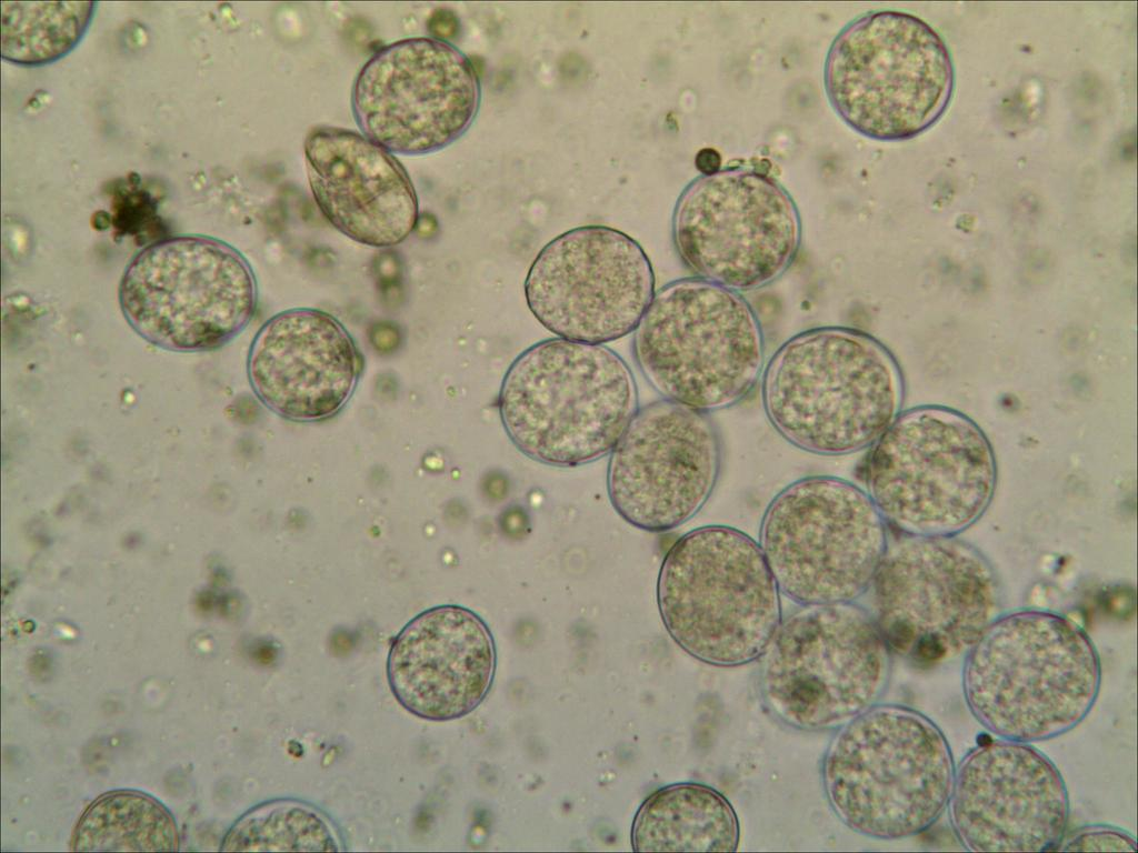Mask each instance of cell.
<instances>
[{"instance_id":"24","label":"cell","mask_w":1138,"mask_h":853,"mask_svg":"<svg viewBox=\"0 0 1138 853\" xmlns=\"http://www.w3.org/2000/svg\"><path fill=\"white\" fill-rule=\"evenodd\" d=\"M332 821L300 800L276 799L246 812L226 834L222 851H341Z\"/></svg>"},{"instance_id":"8","label":"cell","mask_w":1138,"mask_h":853,"mask_svg":"<svg viewBox=\"0 0 1138 853\" xmlns=\"http://www.w3.org/2000/svg\"><path fill=\"white\" fill-rule=\"evenodd\" d=\"M870 448L864 469L867 492L886 523L908 535L962 531L991 500V448L979 428L957 412L906 411Z\"/></svg>"},{"instance_id":"18","label":"cell","mask_w":1138,"mask_h":853,"mask_svg":"<svg viewBox=\"0 0 1138 853\" xmlns=\"http://www.w3.org/2000/svg\"><path fill=\"white\" fill-rule=\"evenodd\" d=\"M497 665L496 644L486 622L453 604L428 609L393 639L387 680L397 702L432 722L463 717L488 695Z\"/></svg>"},{"instance_id":"3","label":"cell","mask_w":1138,"mask_h":853,"mask_svg":"<svg viewBox=\"0 0 1138 853\" xmlns=\"http://www.w3.org/2000/svg\"><path fill=\"white\" fill-rule=\"evenodd\" d=\"M498 408L513 445L556 468L609 454L639 409L622 358L602 344L561 338L531 345L511 363Z\"/></svg>"},{"instance_id":"12","label":"cell","mask_w":1138,"mask_h":853,"mask_svg":"<svg viewBox=\"0 0 1138 853\" xmlns=\"http://www.w3.org/2000/svg\"><path fill=\"white\" fill-rule=\"evenodd\" d=\"M672 238L697 278L740 292L775 282L795 261L802 224L790 193L771 175L728 167L680 193Z\"/></svg>"},{"instance_id":"27","label":"cell","mask_w":1138,"mask_h":853,"mask_svg":"<svg viewBox=\"0 0 1138 853\" xmlns=\"http://www.w3.org/2000/svg\"><path fill=\"white\" fill-rule=\"evenodd\" d=\"M696 167L701 174L715 173L720 170L721 157L715 149H701L696 155Z\"/></svg>"},{"instance_id":"16","label":"cell","mask_w":1138,"mask_h":853,"mask_svg":"<svg viewBox=\"0 0 1138 853\" xmlns=\"http://www.w3.org/2000/svg\"><path fill=\"white\" fill-rule=\"evenodd\" d=\"M721 464V440L709 413L658 400L638 409L610 452L609 500L632 526L666 532L705 506Z\"/></svg>"},{"instance_id":"1","label":"cell","mask_w":1138,"mask_h":853,"mask_svg":"<svg viewBox=\"0 0 1138 853\" xmlns=\"http://www.w3.org/2000/svg\"><path fill=\"white\" fill-rule=\"evenodd\" d=\"M902 392L886 347L845 327L791 337L771 357L761 385L773 429L799 450L823 456L871 446L898 417Z\"/></svg>"},{"instance_id":"10","label":"cell","mask_w":1138,"mask_h":853,"mask_svg":"<svg viewBox=\"0 0 1138 853\" xmlns=\"http://www.w3.org/2000/svg\"><path fill=\"white\" fill-rule=\"evenodd\" d=\"M886 524L867 491L813 475L773 496L758 543L780 593L793 602H855L871 586L886 553Z\"/></svg>"},{"instance_id":"4","label":"cell","mask_w":1138,"mask_h":853,"mask_svg":"<svg viewBox=\"0 0 1138 853\" xmlns=\"http://www.w3.org/2000/svg\"><path fill=\"white\" fill-rule=\"evenodd\" d=\"M955 767L948 743L925 715L901 705H874L841 726L822 762L829 805L850 830L896 840L941 815Z\"/></svg>"},{"instance_id":"20","label":"cell","mask_w":1138,"mask_h":853,"mask_svg":"<svg viewBox=\"0 0 1138 853\" xmlns=\"http://www.w3.org/2000/svg\"><path fill=\"white\" fill-rule=\"evenodd\" d=\"M305 159L317 207L349 239L389 248L416 228L419 207L410 177L391 152L363 134L313 129L305 140Z\"/></svg>"},{"instance_id":"14","label":"cell","mask_w":1138,"mask_h":853,"mask_svg":"<svg viewBox=\"0 0 1138 853\" xmlns=\"http://www.w3.org/2000/svg\"><path fill=\"white\" fill-rule=\"evenodd\" d=\"M655 283L638 242L609 227L585 225L540 250L525 297L533 317L558 338L602 344L635 331Z\"/></svg>"},{"instance_id":"15","label":"cell","mask_w":1138,"mask_h":853,"mask_svg":"<svg viewBox=\"0 0 1138 853\" xmlns=\"http://www.w3.org/2000/svg\"><path fill=\"white\" fill-rule=\"evenodd\" d=\"M480 103L478 74L458 48L436 38H410L376 52L351 93L365 137L392 153L422 155L457 141Z\"/></svg>"},{"instance_id":"13","label":"cell","mask_w":1138,"mask_h":853,"mask_svg":"<svg viewBox=\"0 0 1138 853\" xmlns=\"http://www.w3.org/2000/svg\"><path fill=\"white\" fill-rule=\"evenodd\" d=\"M871 586L889 649L921 663L969 648L996 600L987 562L949 536L909 535L888 545Z\"/></svg>"},{"instance_id":"11","label":"cell","mask_w":1138,"mask_h":853,"mask_svg":"<svg viewBox=\"0 0 1138 853\" xmlns=\"http://www.w3.org/2000/svg\"><path fill=\"white\" fill-rule=\"evenodd\" d=\"M119 304L132 330L173 352H203L234 339L251 321L257 282L246 258L204 235L149 244L127 265Z\"/></svg>"},{"instance_id":"5","label":"cell","mask_w":1138,"mask_h":853,"mask_svg":"<svg viewBox=\"0 0 1138 853\" xmlns=\"http://www.w3.org/2000/svg\"><path fill=\"white\" fill-rule=\"evenodd\" d=\"M657 603L675 643L713 666L762 656L782 621L780 590L759 543L728 525L693 529L671 545Z\"/></svg>"},{"instance_id":"26","label":"cell","mask_w":1138,"mask_h":853,"mask_svg":"<svg viewBox=\"0 0 1138 853\" xmlns=\"http://www.w3.org/2000/svg\"><path fill=\"white\" fill-rule=\"evenodd\" d=\"M456 28V19L448 11H436L429 19L428 29L436 39L450 37Z\"/></svg>"},{"instance_id":"25","label":"cell","mask_w":1138,"mask_h":853,"mask_svg":"<svg viewBox=\"0 0 1138 853\" xmlns=\"http://www.w3.org/2000/svg\"><path fill=\"white\" fill-rule=\"evenodd\" d=\"M1066 851H1136L1135 840L1119 830L1091 827L1074 835Z\"/></svg>"},{"instance_id":"9","label":"cell","mask_w":1138,"mask_h":853,"mask_svg":"<svg viewBox=\"0 0 1138 853\" xmlns=\"http://www.w3.org/2000/svg\"><path fill=\"white\" fill-rule=\"evenodd\" d=\"M760 689L770 713L803 731L841 727L876 705L890 678V649L855 602L801 605L762 654Z\"/></svg>"},{"instance_id":"2","label":"cell","mask_w":1138,"mask_h":853,"mask_svg":"<svg viewBox=\"0 0 1138 853\" xmlns=\"http://www.w3.org/2000/svg\"><path fill=\"white\" fill-rule=\"evenodd\" d=\"M962 682L982 725L1025 743L1060 735L1088 714L1100 686V663L1077 624L1022 611L982 630L969 646Z\"/></svg>"},{"instance_id":"22","label":"cell","mask_w":1138,"mask_h":853,"mask_svg":"<svg viewBox=\"0 0 1138 853\" xmlns=\"http://www.w3.org/2000/svg\"><path fill=\"white\" fill-rule=\"evenodd\" d=\"M92 1H3L1 57L23 67H40L69 54L96 13Z\"/></svg>"},{"instance_id":"17","label":"cell","mask_w":1138,"mask_h":853,"mask_svg":"<svg viewBox=\"0 0 1138 853\" xmlns=\"http://www.w3.org/2000/svg\"><path fill=\"white\" fill-rule=\"evenodd\" d=\"M949 803L954 829L970 851H1049L1067 824L1058 770L1039 751L1011 740L980 743L966 755Z\"/></svg>"},{"instance_id":"23","label":"cell","mask_w":1138,"mask_h":853,"mask_svg":"<svg viewBox=\"0 0 1138 853\" xmlns=\"http://www.w3.org/2000/svg\"><path fill=\"white\" fill-rule=\"evenodd\" d=\"M76 851H176L178 832L169 812L138 792H113L82 815L72 841Z\"/></svg>"},{"instance_id":"21","label":"cell","mask_w":1138,"mask_h":853,"mask_svg":"<svg viewBox=\"0 0 1138 853\" xmlns=\"http://www.w3.org/2000/svg\"><path fill=\"white\" fill-rule=\"evenodd\" d=\"M630 835L635 852H732L739 823L732 805L715 789L675 783L643 800Z\"/></svg>"},{"instance_id":"6","label":"cell","mask_w":1138,"mask_h":853,"mask_svg":"<svg viewBox=\"0 0 1138 853\" xmlns=\"http://www.w3.org/2000/svg\"><path fill=\"white\" fill-rule=\"evenodd\" d=\"M949 50L920 18L869 11L832 40L823 66L827 99L854 131L878 141H902L932 127L951 100Z\"/></svg>"},{"instance_id":"19","label":"cell","mask_w":1138,"mask_h":853,"mask_svg":"<svg viewBox=\"0 0 1138 853\" xmlns=\"http://www.w3.org/2000/svg\"><path fill=\"white\" fill-rule=\"evenodd\" d=\"M247 371L257 398L282 418L311 422L339 412L352 395L360 357L342 323L328 312L296 308L257 332Z\"/></svg>"},{"instance_id":"7","label":"cell","mask_w":1138,"mask_h":853,"mask_svg":"<svg viewBox=\"0 0 1138 853\" xmlns=\"http://www.w3.org/2000/svg\"><path fill=\"white\" fill-rule=\"evenodd\" d=\"M633 354L665 399L710 413L736 405L765 362L760 322L737 291L700 278L655 293L635 329Z\"/></svg>"}]
</instances>
